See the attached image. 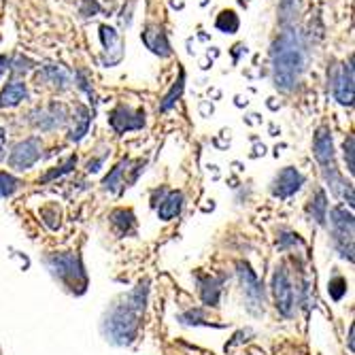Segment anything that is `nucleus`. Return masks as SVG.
<instances>
[{
    "label": "nucleus",
    "instance_id": "nucleus-1",
    "mask_svg": "<svg viewBox=\"0 0 355 355\" xmlns=\"http://www.w3.org/2000/svg\"><path fill=\"white\" fill-rule=\"evenodd\" d=\"M147 292H149L147 281L139 283L130 294L123 296L119 302L111 306L103 324V334L107 336L109 343L117 347H125L135 343L139 334V326H141V317L147 304Z\"/></svg>",
    "mask_w": 355,
    "mask_h": 355
},
{
    "label": "nucleus",
    "instance_id": "nucleus-2",
    "mask_svg": "<svg viewBox=\"0 0 355 355\" xmlns=\"http://www.w3.org/2000/svg\"><path fill=\"white\" fill-rule=\"evenodd\" d=\"M272 79L281 92H292L306 64L304 41L296 30H285L272 45Z\"/></svg>",
    "mask_w": 355,
    "mask_h": 355
},
{
    "label": "nucleus",
    "instance_id": "nucleus-3",
    "mask_svg": "<svg viewBox=\"0 0 355 355\" xmlns=\"http://www.w3.org/2000/svg\"><path fill=\"white\" fill-rule=\"evenodd\" d=\"M49 272L67 285L69 289H77L81 294L85 285H87V277H85V270H83V264L79 260V255L75 253H53L45 260Z\"/></svg>",
    "mask_w": 355,
    "mask_h": 355
},
{
    "label": "nucleus",
    "instance_id": "nucleus-4",
    "mask_svg": "<svg viewBox=\"0 0 355 355\" xmlns=\"http://www.w3.org/2000/svg\"><path fill=\"white\" fill-rule=\"evenodd\" d=\"M332 243L340 257L353 262V213L351 209L338 205L330 211Z\"/></svg>",
    "mask_w": 355,
    "mask_h": 355
},
{
    "label": "nucleus",
    "instance_id": "nucleus-5",
    "mask_svg": "<svg viewBox=\"0 0 355 355\" xmlns=\"http://www.w3.org/2000/svg\"><path fill=\"white\" fill-rule=\"evenodd\" d=\"M239 277L243 283V294L249 302V311L253 315H262L264 313V285L257 279V275L251 270L247 262H239Z\"/></svg>",
    "mask_w": 355,
    "mask_h": 355
},
{
    "label": "nucleus",
    "instance_id": "nucleus-6",
    "mask_svg": "<svg viewBox=\"0 0 355 355\" xmlns=\"http://www.w3.org/2000/svg\"><path fill=\"white\" fill-rule=\"evenodd\" d=\"M272 294H275L277 311L285 317H292V313L296 309V294H294L292 281H289L287 268L283 264L277 266V270L272 275Z\"/></svg>",
    "mask_w": 355,
    "mask_h": 355
},
{
    "label": "nucleus",
    "instance_id": "nucleus-7",
    "mask_svg": "<svg viewBox=\"0 0 355 355\" xmlns=\"http://www.w3.org/2000/svg\"><path fill=\"white\" fill-rule=\"evenodd\" d=\"M109 123L117 135H125L132 130H141L145 125V111L132 109L128 105H119L109 113Z\"/></svg>",
    "mask_w": 355,
    "mask_h": 355
},
{
    "label": "nucleus",
    "instance_id": "nucleus-8",
    "mask_svg": "<svg viewBox=\"0 0 355 355\" xmlns=\"http://www.w3.org/2000/svg\"><path fill=\"white\" fill-rule=\"evenodd\" d=\"M39 157H41V139L30 137L13 147L9 155V166L15 171H28L39 162Z\"/></svg>",
    "mask_w": 355,
    "mask_h": 355
},
{
    "label": "nucleus",
    "instance_id": "nucleus-9",
    "mask_svg": "<svg viewBox=\"0 0 355 355\" xmlns=\"http://www.w3.org/2000/svg\"><path fill=\"white\" fill-rule=\"evenodd\" d=\"M302 185H304V177L300 175V171L294 166H287L272 181V196H277L281 200L292 198L296 191H300Z\"/></svg>",
    "mask_w": 355,
    "mask_h": 355
},
{
    "label": "nucleus",
    "instance_id": "nucleus-10",
    "mask_svg": "<svg viewBox=\"0 0 355 355\" xmlns=\"http://www.w3.org/2000/svg\"><path fill=\"white\" fill-rule=\"evenodd\" d=\"M101 41L105 47V55H103L105 67H115V64H119L123 58V41H121L119 32L115 28L103 24L101 26Z\"/></svg>",
    "mask_w": 355,
    "mask_h": 355
},
{
    "label": "nucleus",
    "instance_id": "nucleus-11",
    "mask_svg": "<svg viewBox=\"0 0 355 355\" xmlns=\"http://www.w3.org/2000/svg\"><path fill=\"white\" fill-rule=\"evenodd\" d=\"M145 47L159 55V58H171L173 55V49H171V43H168V37H166V32L162 26H157V24H147L145 30H143V35H141Z\"/></svg>",
    "mask_w": 355,
    "mask_h": 355
},
{
    "label": "nucleus",
    "instance_id": "nucleus-12",
    "mask_svg": "<svg viewBox=\"0 0 355 355\" xmlns=\"http://www.w3.org/2000/svg\"><path fill=\"white\" fill-rule=\"evenodd\" d=\"M332 92H334V98L343 107L353 105V60L349 64H343L338 77H334Z\"/></svg>",
    "mask_w": 355,
    "mask_h": 355
},
{
    "label": "nucleus",
    "instance_id": "nucleus-13",
    "mask_svg": "<svg viewBox=\"0 0 355 355\" xmlns=\"http://www.w3.org/2000/svg\"><path fill=\"white\" fill-rule=\"evenodd\" d=\"M313 153H315V159L321 164V168L334 164V143H332V132L328 128H319L315 132Z\"/></svg>",
    "mask_w": 355,
    "mask_h": 355
},
{
    "label": "nucleus",
    "instance_id": "nucleus-14",
    "mask_svg": "<svg viewBox=\"0 0 355 355\" xmlns=\"http://www.w3.org/2000/svg\"><path fill=\"white\" fill-rule=\"evenodd\" d=\"M223 277H198V285H200V298L207 306H217L219 304V296H221V285H223Z\"/></svg>",
    "mask_w": 355,
    "mask_h": 355
},
{
    "label": "nucleus",
    "instance_id": "nucleus-15",
    "mask_svg": "<svg viewBox=\"0 0 355 355\" xmlns=\"http://www.w3.org/2000/svg\"><path fill=\"white\" fill-rule=\"evenodd\" d=\"M28 98V87L21 81H13L9 85H5V89L0 92V107L5 109H13L17 105H21Z\"/></svg>",
    "mask_w": 355,
    "mask_h": 355
},
{
    "label": "nucleus",
    "instance_id": "nucleus-16",
    "mask_svg": "<svg viewBox=\"0 0 355 355\" xmlns=\"http://www.w3.org/2000/svg\"><path fill=\"white\" fill-rule=\"evenodd\" d=\"M64 107L62 105H51L47 111H39L37 115V119H32V123H35L39 130H53V128H58V125H62L64 123Z\"/></svg>",
    "mask_w": 355,
    "mask_h": 355
},
{
    "label": "nucleus",
    "instance_id": "nucleus-17",
    "mask_svg": "<svg viewBox=\"0 0 355 355\" xmlns=\"http://www.w3.org/2000/svg\"><path fill=\"white\" fill-rule=\"evenodd\" d=\"M181 209H183V193L171 191L162 202H157V217L162 221H171L181 213Z\"/></svg>",
    "mask_w": 355,
    "mask_h": 355
},
{
    "label": "nucleus",
    "instance_id": "nucleus-18",
    "mask_svg": "<svg viewBox=\"0 0 355 355\" xmlns=\"http://www.w3.org/2000/svg\"><path fill=\"white\" fill-rule=\"evenodd\" d=\"M309 215L319 223V225H324L326 219H328V196H326V191L324 189H317L313 193V198L309 202Z\"/></svg>",
    "mask_w": 355,
    "mask_h": 355
},
{
    "label": "nucleus",
    "instance_id": "nucleus-19",
    "mask_svg": "<svg viewBox=\"0 0 355 355\" xmlns=\"http://www.w3.org/2000/svg\"><path fill=\"white\" fill-rule=\"evenodd\" d=\"M111 223H113V228H115L121 236H125V234H130V232L135 230L137 219H135V213H132V211L117 209V211L111 213Z\"/></svg>",
    "mask_w": 355,
    "mask_h": 355
},
{
    "label": "nucleus",
    "instance_id": "nucleus-20",
    "mask_svg": "<svg viewBox=\"0 0 355 355\" xmlns=\"http://www.w3.org/2000/svg\"><path fill=\"white\" fill-rule=\"evenodd\" d=\"M89 123H92V117H89L87 107L77 105V109H75V128H73V132H71V141L79 143V141L87 135Z\"/></svg>",
    "mask_w": 355,
    "mask_h": 355
},
{
    "label": "nucleus",
    "instance_id": "nucleus-21",
    "mask_svg": "<svg viewBox=\"0 0 355 355\" xmlns=\"http://www.w3.org/2000/svg\"><path fill=\"white\" fill-rule=\"evenodd\" d=\"M183 87H185V73L183 71H179V79L175 81V85L171 87V92L164 96V101H162V105H159V111H171L175 105H177V101H179V96L183 94Z\"/></svg>",
    "mask_w": 355,
    "mask_h": 355
},
{
    "label": "nucleus",
    "instance_id": "nucleus-22",
    "mask_svg": "<svg viewBox=\"0 0 355 355\" xmlns=\"http://www.w3.org/2000/svg\"><path fill=\"white\" fill-rule=\"evenodd\" d=\"M215 26H217L219 32H223V35H234V32L239 30V26H241V21H239V15H236L234 11H228V9H225V11L219 13Z\"/></svg>",
    "mask_w": 355,
    "mask_h": 355
},
{
    "label": "nucleus",
    "instance_id": "nucleus-23",
    "mask_svg": "<svg viewBox=\"0 0 355 355\" xmlns=\"http://www.w3.org/2000/svg\"><path fill=\"white\" fill-rule=\"evenodd\" d=\"M300 7H302V0H281V24L283 26L294 24L298 19Z\"/></svg>",
    "mask_w": 355,
    "mask_h": 355
},
{
    "label": "nucleus",
    "instance_id": "nucleus-24",
    "mask_svg": "<svg viewBox=\"0 0 355 355\" xmlns=\"http://www.w3.org/2000/svg\"><path fill=\"white\" fill-rule=\"evenodd\" d=\"M128 166H130V159H121V162L105 177V181H103V187L105 189H109V191H115L119 185H121V177H123V173L128 171Z\"/></svg>",
    "mask_w": 355,
    "mask_h": 355
},
{
    "label": "nucleus",
    "instance_id": "nucleus-25",
    "mask_svg": "<svg viewBox=\"0 0 355 355\" xmlns=\"http://www.w3.org/2000/svg\"><path fill=\"white\" fill-rule=\"evenodd\" d=\"M45 79L55 87H67L69 85V73L64 71L62 67H55V64L45 67Z\"/></svg>",
    "mask_w": 355,
    "mask_h": 355
},
{
    "label": "nucleus",
    "instance_id": "nucleus-26",
    "mask_svg": "<svg viewBox=\"0 0 355 355\" xmlns=\"http://www.w3.org/2000/svg\"><path fill=\"white\" fill-rule=\"evenodd\" d=\"M19 185H21V181L15 179L13 175H9V173H0V198H9V196H13V193L19 189Z\"/></svg>",
    "mask_w": 355,
    "mask_h": 355
},
{
    "label": "nucleus",
    "instance_id": "nucleus-27",
    "mask_svg": "<svg viewBox=\"0 0 355 355\" xmlns=\"http://www.w3.org/2000/svg\"><path fill=\"white\" fill-rule=\"evenodd\" d=\"M77 166V157L75 155H71L69 159H67V162H64L62 166H58L55 171H49L47 175H43V183H47V181H53V179H58V177H62V175H67V173H71L73 168Z\"/></svg>",
    "mask_w": 355,
    "mask_h": 355
},
{
    "label": "nucleus",
    "instance_id": "nucleus-28",
    "mask_svg": "<svg viewBox=\"0 0 355 355\" xmlns=\"http://www.w3.org/2000/svg\"><path fill=\"white\" fill-rule=\"evenodd\" d=\"M328 292H330V296H332L334 300H343V296L347 294V281H345L343 277L330 279V283H328Z\"/></svg>",
    "mask_w": 355,
    "mask_h": 355
},
{
    "label": "nucleus",
    "instance_id": "nucleus-29",
    "mask_svg": "<svg viewBox=\"0 0 355 355\" xmlns=\"http://www.w3.org/2000/svg\"><path fill=\"white\" fill-rule=\"evenodd\" d=\"M353 151H355V139H353V137H349V139L345 141V159H347V171H349V175H353V173H355Z\"/></svg>",
    "mask_w": 355,
    "mask_h": 355
},
{
    "label": "nucleus",
    "instance_id": "nucleus-30",
    "mask_svg": "<svg viewBox=\"0 0 355 355\" xmlns=\"http://www.w3.org/2000/svg\"><path fill=\"white\" fill-rule=\"evenodd\" d=\"M287 245H302V243H300L298 234H294V232H283V236L279 239V247L285 249Z\"/></svg>",
    "mask_w": 355,
    "mask_h": 355
},
{
    "label": "nucleus",
    "instance_id": "nucleus-31",
    "mask_svg": "<svg viewBox=\"0 0 355 355\" xmlns=\"http://www.w3.org/2000/svg\"><path fill=\"white\" fill-rule=\"evenodd\" d=\"M103 168V157H94V159H89L87 162V171L89 173H98Z\"/></svg>",
    "mask_w": 355,
    "mask_h": 355
},
{
    "label": "nucleus",
    "instance_id": "nucleus-32",
    "mask_svg": "<svg viewBox=\"0 0 355 355\" xmlns=\"http://www.w3.org/2000/svg\"><path fill=\"white\" fill-rule=\"evenodd\" d=\"M5 147H7V132L0 128V159L5 157Z\"/></svg>",
    "mask_w": 355,
    "mask_h": 355
},
{
    "label": "nucleus",
    "instance_id": "nucleus-33",
    "mask_svg": "<svg viewBox=\"0 0 355 355\" xmlns=\"http://www.w3.org/2000/svg\"><path fill=\"white\" fill-rule=\"evenodd\" d=\"M9 67V58L7 55H0V77H3L5 69Z\"/></svg>",
    "mask_w": 355,
    "mask_h": 355
},
{
    "label": "nucleus",
    "instance_id": "nucleus-34",
    "mask_svg": "<svg viewBox=\"0 0 355 355\" xmlns=\"http://www.w3.org/2000/svg\"><path fill=\"white\" fill-rule=\"evenodd\" d=\"M200 111H202V113H205V115H207V113H213V105H211V107H209V105H207V103H202V105H200Z\"/></svg>",
    "mask_w": 355,
    "mask_h": 355
},
{
    "label": "nucleus",
    "instance_id": "nucleus-35",
    "mask_svg": "<svg viewBox=\"0 0 355 355\" xmlns=\"http://www.w3.org/2000/svg\"><path fill=\"white\" fill-rule=\"evenodd\" d=\"M353 334H355V328L351 326V328H349V349H351V351H353Z\"/></svg>",
    "mask_w": 355,
    "mask_h": 355
},
{
    "label": "nucleus",
    "instance_id": "nucleus-36",
    "mask_svg": "<svg viewBox=\"0 0 355 355\" xmlns=\"http://www.w3.org/2000/svg\"><path fill=\"white\" fill-rule=\"evenodd\" d=\"M207 3H209V0H200V5H202V7H205Z\"/></svg>",
    "mask_w": 355,
    "mask_h": 355
}]
</instances>
